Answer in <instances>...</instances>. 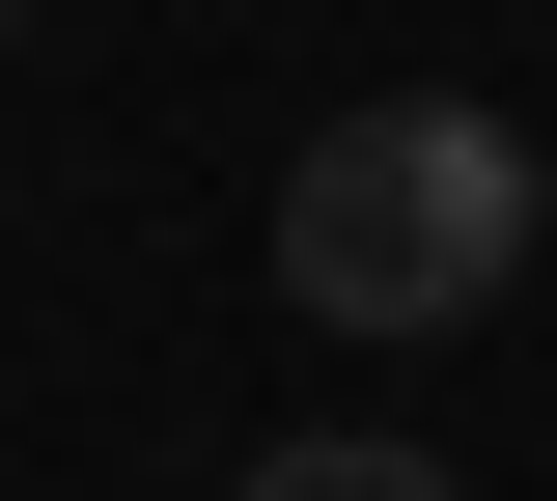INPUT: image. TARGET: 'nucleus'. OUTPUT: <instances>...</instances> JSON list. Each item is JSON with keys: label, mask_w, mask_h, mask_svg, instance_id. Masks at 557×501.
Segmentation results:
<instances>
[{"label": "nucleus", "mask_w": 557, "mask_h": 501, "mask_svg": "<svg viewBox=\"0 0 557 501\" xmlns=\"http://www.w3.org/2000/svg\"><path fill=\"white\" fill-rule=\"evenodd\" d=\"M557 167L502 140L474 84H391V112H335V140L278 167V306H335V335H474L502 279H530Z\"/></svg>", "instance_id": "f257e3e1"}, {"label": "nucleus", "mask_w": 557, "mask_h": 501, "mask_svg": "<svg viewBox=\"0 0 557 501\" xmlns=\"http://www.w3.org/2000/svg\"><path fill=\"white\" fill-rule=\"evenodd\" d=\"M0 57H28V0H0Z\"/></svg>", "instance_id": "7ed1b4c3"}, {"label": "nucleus", "mask_w": 557, "mask_h": 501, "mask_svg": "<svg viewBox=\"0 0 557 501\" xmlns=\"http://www.w3.org/2000/svg\"><path fill=\"white\" fill-rule=\"evenodd\" d=\"M251 501H474L446 446H251Z\"/></svg>", "instance_id": "f03ea898"}]
</instances>
